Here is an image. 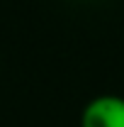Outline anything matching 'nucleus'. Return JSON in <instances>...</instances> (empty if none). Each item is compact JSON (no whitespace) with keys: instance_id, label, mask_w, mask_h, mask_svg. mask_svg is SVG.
Returning <instances> with one entry per match:
<instances>
[{"instance_id":"1","label":"nucleus","mask_w":124,"mask_h":127,"mask_svg":"<svg viewBox=\"0 0 124 127\" xmlns=\"http://www.w3.org/2000/svg\"><path fill=\"white\" fill-rule=\"evenodd\" d=\"M80 127H124V95L102 93L90 98L80 112Z\"/></svg>"}]
</instances>
